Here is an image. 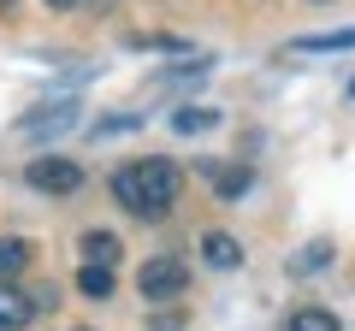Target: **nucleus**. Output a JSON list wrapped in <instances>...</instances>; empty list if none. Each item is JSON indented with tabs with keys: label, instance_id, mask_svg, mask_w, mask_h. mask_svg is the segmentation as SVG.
Returning <instances> with one entry per match:
<instances>
[{
	"label": "nucleus",
	"instance_id": "1",
	"mask_svg": "<svg viewBox=\"0 0 355 331\" xmlns=\"http://www.w3.org/2000/svg\"><path fill=\"white\" fill-rule=\"evenodd\" d=\"M178 190H184V172H178L172 160H160V154H154V160H130V166L113 172L119 207L137 213V219H166L172 202H178Z\"/></svg>",
	"mask_w": 355,
	"mask_h": 331
},
{
	"label": "nucleus",
	"instance_id": "2",
	"mask_svg": "<svg viewBox=\"0 0 355 331\" xmlns=\"http://www.w3.org/2000/svg\"><path fill=\"white\" fill-rule=\"evenodd\" d=\"M137 290L148 296V302H172V296H184V290H190V267H184L178 255H154V260H142Z\"/></svg>",
	"mask_w": 355,
	"mask_h": 331
},
{
	"label": "nucleus",
	"instance_id": "3",
	"mask_svg": "<svg viewBox=\"0 0 355 331\" xmlns=\"http://www.w3.org/2000/svg\"><path fill=\"white\" fill-rule=\"evenodd\" d=\"M24 178L36 184L42 195H77L83 190V166H71L65 154H42V160H30Z\"/></svg>",
	"mask_w": 355,
	"mask_h": 331
},
{
	"label": "nucleus",
	"instance_id": "4",
	"mask_svg": "<svg viewBox=\"0 0 355 331\" xmlns=\"http://www.w3.org/2000/svg\"><path fill=\"white\" fill-rule=\"evenodd\" d=\"M202 260L219 267V272H231V267H243V242L231 237V231H207L202 237Z\"/></svg>",
	"mask_w": 355,
	"mask_h": 331
},
{
	"label": "nucleus",
	"instance_id": "5",
	"mask_svg": "<svg viewBox=\"0 0 355 331\" xmlns=\"http://www.w3.org/2000/svg\"><path fill=\"white\" fill-rule=\"evenodd\" d=\"M30 319H36L30 296H24V290H12V284H0V331H24Z\"/></svg>",
	"mask_w": 355,
	"mask_h": 331
},
{
	"label": "nucleus",
	"instance_id": "6",
	"mask_svg": "<svg viewBox=\"0 0 355 331\" xmlns=\"http://www.w3.org/2000/svg\"><path fill=\"white\" fill-rule=\"evenodd\" d=\"M71 118H77L71 101H53V107H36L30 118H18V130H65Z\"/></svg>",
	"mask_w": 355,
	"mask_h": 331
},
{
	"label": "nucleus",
	"instance_id": "7",
	"mask_svg": "<svg viewBox=\"0 0 355 331\" xmlns=\"http://www.w3.org/2000/svg\"><path fill=\"white\" fill-rule=\"evenodd\" d=\"M30 267V242L24 237H0V284H12Z\"/></svg>",
	"mask_w": 355,
	"mask_h": 331
},
{
	"label": "nucleus",
	"instance_id": "8",
	"mask_svg": "<svg viewBox=\"0 0 355 331\" xmlns=\"http://www.w3.org/2000/svg\"><path fill=\"white\" fill-rule=\"evenodd\" d=\"M77 290H83L89 302H107V296H113V267H95V260H83V272H77Z\"/></svg>",
	"mask_w": 355,
	"mask_h": 331
},
{
	"label": "nucleus",
	"instance_id": "9",
	"mask_svg": "<svg viewBox=\"0 0 355 331\" xmlns=\"http://www.w3.org/2000/svg\"><path fill=\"white\" fill-rule=\"evenodd\" d=\"M214 125H219L214 107H178V113H172V130H178V136H202V130H214Z\"/></svg>",
	"mask_w": 355,
	"mask_h": 331
},
{
	"label": "nucleus",
	"instance_id": "10",
	"mask_svg": "<svg viewBox=\"0 0 355 331\" xmlns=\"http://www.w3.org/2000/svg\"><path fill=\"white\" fill-rule=\"evenodd\" d=\"M83 260L113 267V260H119V237H113V231H83Z\"/></svg>",
	"mask_w": 355,
	"mask_h": 331
},
{
	"label": "nucleus",
	"instance_id": "11",
	"mask_svg": "<svg viewBox=\"0 0 355 331\" xmlns=\"http://www.w3.org/2000/svg\"><path fill=\"white\" fill-rule=\"evenodd\" d=\"M326 260H331V237H314V242L302 249V255L291 260V272H296V278H308V272H320Z\"/></svg>",
	"mask_w": 355,
	"mask_h": 331
},
{
	"label": "nucleus",
	"instance_id": "12",
	"mask_svg": "<svg viewBox=\"0 0 355 331\" xmlns=\"http://www.w3.org/2000/svg\"><path fill=\"white\" fill-rule=\"evenodd\" d=\"M355 48V30H331V36H302L296 42V53H343Z\"/></svg>",
	"mask_w": 355,
	"mask_h": 331
},
{
	"label": "nucleus",
	"instance_id": "13",
	"mask_svg": "<svg viewBox=\"0 0 355 331\" xmlns=\"http://www.w3.org/2000/svg\"><path fill=\"white\" fill-rule=\"evenodd\" d=\"M284 331H338V319H331L326 307H296V314L284 319Z\"/></svg>",
	"mask_w": 355,
	"mask_h": 331
},
{
	"label": "nucleus",
	"instance_id": "14",
	"mask_svg": "<svg viewBox=\"0 0 355 331\" xmlns=\"http://www.w3.org/2000/svg\"><path fill=\"white\" fill-rule=\"evenodd\" d=\"M249 184H254V178H249V166H237V172H214V190L225 195V202H237Z\"/></svg>",
	"mask_w": 355,
	"mask_h": 331
},
{
	"label": "nucleus",
	"instance_id": "15",
	"mask_svg": "<svg viewBox=\"0 0 355 331\" xmlns=\"http://www.w3.org/2000/svg\"><path fill=\"white\" fill-rule=\"evenodd\" d=\"M48 6H53V12H71V6H77V0H48Z\"/></svg>",
	"mask_w": 355,
	"mask_h": 331
},
{
	"label": "nucleus",
	"instance_id": "16",
	"mask_svg": "<svg viewBox=\"0 0 355 331\" xmlns=\"http://www.w3.org/2000/svg\"><path fill=\"white\" fill-rule=\"evenodd\" d=\"M0 6H12V0H0Z\"/></svg>",
	"mask_w": 355,
	"mask_h": 331
},
{
	"label": "nucleus",
	"instance_id": "17",
	"mask_svg": "<svg viewBox=\"0 0 355 331\" xmlns=\"http://www.w3.org/2000/svg\"><path fill=\"white\" fill-rule=\"evenodd\" d=\"M320 6H326V0H320Z\"/></svg>",
	"mask_w": 355,
	"mask_h": 331
},
{
	"label": "nucleus",
	"instance_id": "18",
	"mask_svg": "<svg viewBox=\"0 0 355 331\" xmlns=\"http://www.w3.org/2000/svg\"><path fill=\"white\" fill-rule=\"evenodd\" d=\"M349 95H355V89H349Z\"/></svg>",
	"mask_w": 355,
	"mask_h": 331
}]
</instances>
